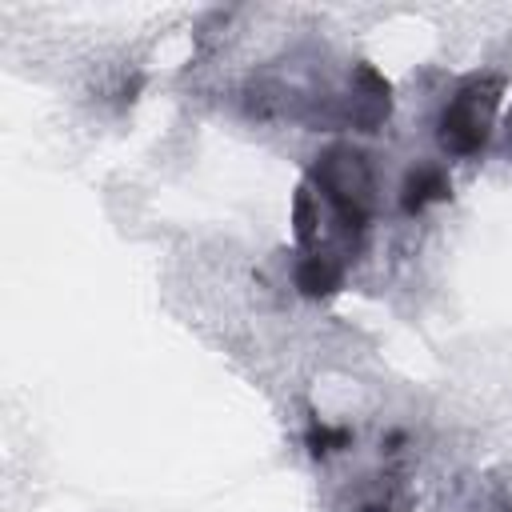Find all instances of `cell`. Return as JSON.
Segmentation results:
<instances>
[{
    "label": "cell",
    "mask_w": 512,
    "mask_h": 512,
    "mask_svg": "<svg viewBox=\"0 0 512 512\" xmlns=\"http://www.w3.org/2000/svg\"><path fill=\"white\" fill-rule=\"evenodd\" d=\"M500 96H504V76H492V72L468 76L448 96V104L436 116V140H440V148L452 152V156H476V152H484L488 148V136H492V120H496Z\"/></svg>",
    "instance_id": "6da1fadb"
},
{
    "label": "cell",
    "mask_w": 512,
    "mask_h": 512,
    "mask_svg": "<svg viewBox=\"0 0 512 512\" xmlns=\"http://www.w3.org/2000/svg\"><path fill=\"white\" fill-rule=\"evenodd\" d=\"M448 196H452V180H448V172L440 164H416L400 184V208L408 216H420L424 208H432V204H440Z\"/></svg>",
    "instance_id": "7a4b0ae2"
},
{
    "label": "cell",
    "mask_w": 512,
    "mask_h": 512,
    "mask_svg": "<svg viewBox=\"0 0 512 512\" xmlns=\"http://www.w3.org/2000/svg\"><path fill=\"white\" fill-rule=\"evenodd\" d=\"M300 296L308 300H324V296H336L340 284H344V264L332 260V256H320V252H304L296 260V272H292Z\"/></svg>",
    "instance_id": "3957f363"
},
{
    "label": "cell",
    "mask_w": 512,
    "mask_h": 512,
    "mask_svg": "<svg viewBox=\"0 0 512 512\" xmlns=\"http://www.w3.org/2000/svg\"><path fill=\"white\" fill-rule=\"evenodd\" d=\"M304 444H308V452H312L316 460H324V456L348 448V444H352V432H348V428H328L324 420H312L308 432H304Z\"/></svg>",
    "instance_id": "277c9868"
},
{
    "label": "cell",
    "mask_w": 512,
    "mask_h": 512,
    "mask_svg": "<svg viewBox=\"0 0 512 512\" xmlns=\"http://www.w3.org/2000/svg\"><path fill=\"white\" fill-rule=\"evenodd\" d=\"M360 512H400V508H396L392 500H364Z\"/></svg>",
    "instance_id": "5b68a950"
},
{
    "label": "cell",
    "mask_w": 512,
    "mask_h": 512,
    "mask_svg": "<svg viewBox=\"0 0 512 512\" xmlns=\"http://www.w3.org/2000/svg\"><path fill=\"white\" fill-rule=\"evenodd\" d=\"M508 148H512V112H508Z\"/></svg>",
    "instance_id": "8992f818"
}]
</instances>
